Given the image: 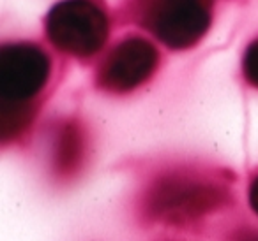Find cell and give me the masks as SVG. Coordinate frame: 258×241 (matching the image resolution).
Masks as SVG:
<instances>
[{
    "label": "cell",
    "instance_id": "1",
    "mask_svg": "<svg viewBox=\"0 0 258 241\" xmlns=\"http://www.w3.org/2000/svg\"><path fill=\"white\" fill-rule=\"evenodd\" d=\"M228 192L218 181L193 174H172L158 180L145 195L149 215L165 222H187L226 202Z\"/></svg>",
    "mask_w": 258,
    "mask_h": 241
},
{
    "label": "cell",
    "instance_id": "2",
    "mask_svg": "<svg viewBox=\"0 0 258 241\" xmlns=\"http://www.w3.org/2000/svg\"><path fill=\"white\" fill-rule=\"evenodd\" d=\"M50 41L69 55L90 57L108 37V18L92 0H62L46 18Z\"/></svg>",
    "mask_w": 258,
    "mask_h": 241
},
{
    "label": "cell",
    "instance_id": "3",
    "mask_svg": "<svg viewBox=\"0 0 258 241\" xmlns=\"http://www.w3.org/2000/svg\"><path fill=\"white\" fill-rule=\"evenodd\" d=\"M142 18L161 43L186 50L197 44L211 25V0H144Z\"/></svg>",
    "mask_w": 258,
    "mask_h": 241
},
{
    "label": "cell",
    "instance_id": "4",
    "mask_svg": "<svg viewBox=\"0 0 258 241\" xmlns=\"http://www.w3.org/2000/svg\"><path fill=\"white\" fill-rule=\"evenodd\" d=\"M50 76L46 53L34 44H9L0 51V97L27 102L41 92Z\"/></svg>",
    "mask_w": 258,
    "mask_h": 241
},
{
    "label": "cell",
    "instance_id": "5",
    "mask_svg": "<svg viewBox=\"0 0 258 241\" xmlns=\"http://www.w3.org/2000/svg\"><path fill=\"white\" fill-rule=\"evenodd\" d=\"M158 51L142 37H129L111 50L99 71V83L110 92H129L154 72Z\"/></svg>",
    "mask_w": 258,
    "mask_h": 241
},
{
    "label": "cell",
    "instance_id": "6",
    "mask_svg": "<svg viewBox=\"0 0 258 241\" xmlns=\"http://www.w3.org/2000/svg\"><path fill=\"white\" fill-rule=\"evenodd\" d=\"M82 157V138L75 125H68L62 131L57 145V167L60 171H73Z\"/></svg>",
    "mask_w": 258,
    "mask_h": 241
},
{
    "label": "cell",
    "instance_id": "7",
    "mask_svg": "<svg viewBox=\"0 0 258 241\" xmlns=\"http://www.w3.org/2000/svg\"><path fill=\"white\" fill-rule=\"evenodd\" d=\"M30 111L27 102H6L2 100L0 104V131L2 138L8 139L11 136L18 134L30 120Z\"/></svg>",
    "mask_w": 258,
    "mask_h": 241
},
{
    "label": "cell",
    "instance_id": "8",
    "mask_svg": "<svg viewBox=\"0 0 258 241\" xmlns=\"http://www.w3.org/2000/svg\"><path fill=\"white\" fill-rule=\"evenodd\" d=\"M242 71L247 81L258 88V41L249 44V48L246 50L244 62H242Z\"/></svg>",
    "mask_w": 258,
    "mask_h": 241
},
{
    "label": "cell",
    "instance_id": "9",
    "mask_svg": "<svg viewBox=\"0 0 258 241\" xmlns=\"http://www.w3.org/2000/svg\"><path fill=\"white\" fill-rule=\"evenodd\" d=\"M249 204L258 215V176L254 178L253 183H251V187H249Z\"/></svg>",
    "mask_w": 258,
    "mask_h": 241
},
{
    "label": "cell",
    "instance_id": "10",
    "mask_svg": "<svg viewBox=\"0 0 258 241\" xmlns=\"http://www.w3.org/2000/svg\"><path fill=\"white\" fill-rule=\"evenodd\" d=\"M239 241H258V232H244V234H240Z\"/></svg>",
    "mask_w": 258,
    "mask_h": 241
}]
</instances>
